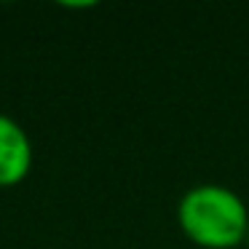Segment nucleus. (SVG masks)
<instances>
[{"label": "nucleus", "instance_id": "f257e3e1", "mask_svg": "<svg viewBox=\"0 0 249 249\" xmlns=\"http://www.w3.org/2000/svg\"><path fill=\"white\" fill-rule=\"evenodd\" d=\"M177 222L204 249H233L249 233V209L236 190L204 182L185 190L177 204Z\"/></svg>", "mask_w": 249, "mask_h": 249}, {"label": "nucleus", "instance_id": "f03ea898", "mask_svg": "<svg viewBox=\"0 0 249 249\" xmlns=\"http://www.w3.org/2000/svg\"><path fill=\"white\" fill-rule=\"evenodd\" d=\"M33 140L17 118L0 113V188L19 185L33 169Z\"/></svg>", "mask_w": 249, "mask_h": 249}]
</instances>
